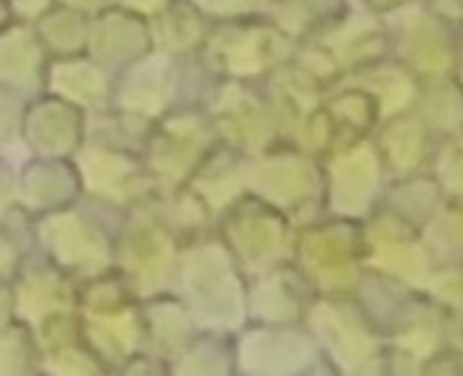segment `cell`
<instances>
[{"label":"cell","mask_w":463,"mask_h":376,"mask_svg":"<svg viewBox=\"0 0 463 376\" xmlns=\"http://www.w3.org/2000/svg\"><path fill=\"white\" fill-rule=\"evenodd\" d=\"M207 66L226 80L251 82L257 77L273 74L289 58V36H284L273 23H262L254 14L218 20L202 44Z\"/></svg>","instance_id":"1"},{"label":"cell","mask_w":463,"mask_h":376,"mask_svg":"<svg viewBox=\"0 0 463 376\" xmlns=\"http://www.w3.org/2000/svg\"><path fill=\"white\" fill-rule=\"evenodd\" d=\"M150 25L145 17L112 4L109 9L90 17L88 33V55L101 63L107 71L126 69L145 52H150Z\"/></svg>","instance_id":"2"},{"label":"cell","mask_w":463,"mask_h":376,"mask_svg":"<svg viewBox=\"0 0 463 376\" xmlns=\"http://www.w3.org/2000/svg\"><path fill=\"white\" fill-rule=\"evenodd\" d=\"M177 88V58L166 52H145L123 69L118 99L128 112H158Z\"/></svg>","instance_id":"3"},{"label":"cell","mask_w":463,"mask_h":376,"mask_svg":"<svg viewBox=\"0 0 463 376\" xmlns=\"http://www.w3.org/2000/svg\"><path fill=\"white\" fill-rule=\"evenodd\" d=\"M47 50L28 25L0 31V88L28 90L47 80Z\"/></svg>","instance_id":"4"},{"label":"cell","mask_w":463,"mask_h":376,"mask_svg":"<svg viewBox=\"0 0 463 376\" xmlns=\"http://www.w3.org/2000/svg\"><path fill=\"white\" fill-rule=\"evenodd\" d=\"M210 33V17L199 12L188 0H169V4L150 17V44L156 52L191 55L202 50Z\"/></svg>","instance_id":"5"},{"label":"cell","mask_w":463,"mask_h":376,"mask_svg":"<svg viewBox=\"0 0 463 376\" xmlns=\"http://www.w3.org/2000/svg\"><path fill=\"white\" fill-rule=\"evenodd\" d=\"M55 96L71 101V104H96L109 96V71L96 63L90 55H66L52 58L47 63V80H44Z\"/></svg>","instance_id":"6"},{"label":"cell","mask_w":463,"mask_h":376,"mask_svg":"<svg viewBox=\"0 0 463 376\" xmlns=\"http://www.w3.org/2000/svg\"><path fill=\"white\" fill-rule=\"evenodd\" d=\"M36 36L42 47L52 58L80 55L88 50V33H90V14H82L71 6L55 4L36 20Z\"/></svg>","instance_id":"7"},{"label":"cell","mask_w":463,"mask_h":376,"mask_svg":"<svg viewBox=\"0 0 463 376\" xmlns=\"http://www.w3.org/2000/svg\"><path fill=\"white\" fill-rule=\"evenodd\" d=\"M12 14L23 23H36L50 6H55V0H9Z\"/></svg>","instance_id":"8"},{"label":"cell","mask_w":463,"mask_h":376,"mask_svg":"<svg viewBox=\"0 0 463 376\" xmlns=\"http://www.w3.org/2000/svg\"><path fill=\"white\" fill-rule=\"evenodd\" d=\"M115 4L134 12V14H139V17H153L169 4V0H115Z\"/></svg>","instance_id":"9"},{"label":"cell","mask_w":463,"mask_h":376,"mask_svg":"<svg viewBox=\"0 0 463 376\" xmlns=\"http://www.w3.org/2000/svg\"><path fill=\"white\" fill-rule=\"evenodd\" d=\"M55 4H63V6H71V9H77V12H82V14H99V12H104V9H109L115 0H55Z\"/></svg>","instance_id":"10"},{"label":"cell","mask_w":463,"mask_h":376,"mask_svg":"<svg viewBox=\"0 0 463 376\" xmlns=\"http://www.w3.org/2000/svg\"><path fill=\"white\" fill-rule=\"evenodd\" d=\"M12 20H14V14H12L9 0H0V31L9 28V25H12Z\"/></svg>","instance_id":"11"}]
</instances>
